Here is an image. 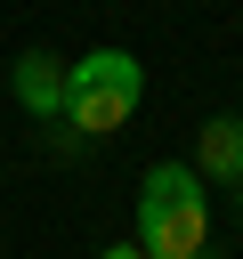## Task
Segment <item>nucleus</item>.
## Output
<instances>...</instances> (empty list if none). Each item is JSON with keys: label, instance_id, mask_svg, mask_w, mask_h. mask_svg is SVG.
<instances>
[{"label": "nucleus", "instance_id": "obj_1", "mask_svg": "<svg viewBox=\"0 0 243 259\" xmlns=\"http://www.w3.org/2000/svg\"><path fill=\"white\" fill-rule=\"evenodd\" d=\"M202 243H211L202 178H194L186 162L146 170V186H138V251H146V259H202Z\"/></svg>", "mask_w": 243, "mask_h": 259}, {"label": "nucleus", "instance_id": "obj_2", "mask_svg": "<svg viewBox=\"0 0 243 259\" xmlns=\"http://www.w3.org/2000/svg\"><path fill=\"white\" fill-rule=\"evenodd\" d=\"M146 97V65L130 49H89L81 65H65V121L81 138H113Z\"/></svg>", "mask_w": 243, "mask_h": 259}, {"label": "nucleus", "instance_id": "obj_3", "mask_svg": "<svg viewBox=\"0 0 243 259\" xmlns=\"http://www.w3.org/2000/svg\"><path fill=\"white\" fill-rule=\"evenodd\" d=\"M8 81H16V105H24L32 121H57V113H65V65H57L49 49H24Z\"/></svg>", "mask_w": 243, "mask_h": 259}, {"label": "nucleus", "instance_id": "obj_4", "mask_svg": "<svg viewBox=\"0 0 243 259\" xmlns=\"http://www.w3.org/2000/svg\"><path fill=\"white\" fill-rule=\"evenodd\" d=\"M202 170H211V178H243V121H235V113L202 121Z\"/></svg>", "mask_w": 243, "mask_h": 259}, {"label": "nucleus", "instance_id": "obj_5", "mask_svg": "<svg viewBox=\"0 0 243 259\" xmlns=\"http://www.w3.org/2000/svg\"><path fill=\"white\" fill-rule=\"evenodd\" d=\"M97 259H146V251H138V243H113V251H97Z\"/></svg>", "mask_w": 243, "mask_h": 259}]
</instances>
